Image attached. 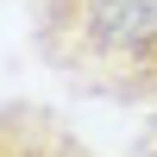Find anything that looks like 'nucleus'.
I'll return each mask as SVG.
<instances>
[{
    "label": "nucleus",
    "instance_id": "f03ea898",
    "mask_svg": "<svg viewBox=\"0 0 157 157\" xmlns=\"http://www.w3.org/2000/svg\"><path fill=\"white\" fill-rule=\"evenodd\" d=\"M0 157H101V151H88L50 107L6 101L0 107Z\"/></svg>",
    "mask_w": 157,
    "mask_h": 157
},
{
    "label": "nucleus",
    "instance_id": "f257e3e1",
    "mask_svg": "<svg viewBox=\"0 0 157 157\" xmlns=\"http://www.w3.org/2000/svg\"><path fill=\"white\" fill-rule=\"evenodd\" d=\"M32 44L75 94L157 107V0H38Z\"/></svg>",
    "mask_w": 157,
    "mask_h": 157
},
{
    "label": "nucleus",
    "instance_id": "7ed1b4c3",
    "mask_svg": "<svg viewBox=\"0 0 157 157\" xmlns=\"http://www.w3.org/2000/svg\"><path fill=\"white\" fill-rule=\"evenodd\" d=\"M126 157H157V107H151V120H145V132L126 145Z\"/></svg>",
    "mask_w": 157,
    "mask_h": 157
}]
</instances>
